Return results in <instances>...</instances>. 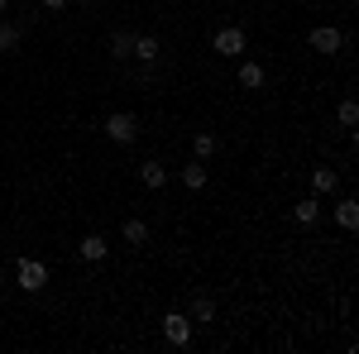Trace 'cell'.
<instances>
[{
  "label": "cell",
  "mask_w": 359,
  "mask_h": 354,
  "mask_svg": "<svg viewBox=\"0 0 359 354\" xmlns=\"http://www.w3.org/2000/svg\"><path fill=\"white\" fill-rule=\"evenodd\" d=\"M5 5H10V0H0V15H5Z\"/></svg>",
  "instance_id": "cell-21"
},
{
  "label": "cell",
  "mask_w": 359,
  "mask_h": 354,
  "mask_svg": "<svg viewBox=\"0 0 359 354\" xmlns=\"http://www.w3.org/2000/svg\"><path fill=\"white\" fill-rule=\"evenodd\" d=\"M311 187H316V191H335V187H340L335 168H316V172H311Z\"/></svg>",
  "instance_id": "cell-13"
},
{
  "label": "cell",
  "mask_w": 359,
  "mask_h": 354,
  "mask_svg": "<svg viewBox=\"0 0 359 354\" xmlns=\"http://www.w3.org/2000/svg\"><path fill=\"white\" fill-rule=\"evenodd\" d=\"M182 187H206V163H201V158H196V163H187L182 168Z\"/></svg>",
  "instance_id": "cell-11"
},
{
  "label": "cell",
  "mask_w": 359,
  "mask_h": 354,
  "mask_svg": "<svg viewBox=\"0 0 359 354\" xmlns=\"http://www.w3.org/2000/svg\"><path fill=\"white\" fill-rule=\"evenodd\" d=\"M335 120H340L345 130H355V125H359V106H355V101H340V110H335Z\"/></svg>",
  "instance_id": "cell-16"
},
{
  "label": "cell",
  "mask_w": 359,
  "mask_h": 354,
  "mask_svg": "<svg viewBox=\"0 0 359 354\" xmlns=\"http://www.w3.org/2000/svg\"><path fill=\"white\" fill-rule=\"evenodd\" d=\"M125 240H130V245H149V225H144V220H125Z\"/></svg>",
  "instance_id": "cell-15"
},
{
  "label": "cell",
  "mask_w": 359,
  "mask_h": 354,
  "mask_svg": "<svg viewBox=\"0 0 359 354\" xmlns=\"http://www.w3.org/2000/svg\"><path fill=\"white\" fill-rule=\"evenodd\" d=\"M62 5H67V0H43V10H62Z\"/></svg>",
  "instance_id": "cell-20"
},
{
  "label": "cell",
  "mask_w": 359,
  "mask_h": 354,
  "mask_svg": "<svg viewBox=\"0 0 359 354\" xmlns=\"http://www.w3.org/2000/svg\"><path fill=\"white\" fill-rule=\"evenodd\" d=\"M77 249H82V259H86V264H101V259H106V249H111V245H106L101 235H86V240H82Z\"/></svg>",
  "instance_id": "cell-7"
},
{
  "label": "cell",
  "mask_w": 359,
  "mask_h": 354,
  "mask_svg": "<svg viewBox=\"0 0 359 354\" xmlns=\"http://www.w3.org/2000/svg\"><path fill=\"white\" fill-rule=\"evenodd\" d=\"M139 182H144L149 191H158L168 182V168L163 163H144V168H139Z\"/></svg>",
  "instance_id": "cell-6"
},
{
  "label": "cell",
  "mask_w": 359,
  "mask_h": 354,
  "mask_svg": "<svg viewBox=\"0 0 359 354\" xmlns=\"http://www.w3.org/2000/svg\"><path fill=\"white\" fill-rule=\"evenodd\" d=\"M163 340L168 345H192V316H182V311H168L163 316Z\"/></svg>",
  "instance_id": "cell-2"
},
{
  "label": "cell",
  "mask_w": 359,
  "mask_h": 354,
  "mask_svg": "<svg viewBox=\"0 0 359 354\" xmlns=\"http://www.w3.org/2000/svg\"><path fill=\"white\" fill-rule=\"evenodd\" d=\"M135 48V34H111V57H130Z\"/></svg>",
  "instance_id": "cell-17"
},
{
  "label": "cell",
  "mask_w": 359,
  "mask_h": 354,
  "mask_svg": "<svg viewBox=\"0 0 359 354\" xmlns=\"http://www.w3.org/2000/svg\"><path fill=\"white\" fill-rule=\"evenodd\" d=\"M10 48H20V29H15V25H0V53H10Z\"/></svg>",
  "instance_id": "cell-18"
},
{
  "label": "cell",
  "mask_w": 359,
  "mask_h": 354,
  "mask_svg": "<svg viewBox=\"0 0 359 354\" xmlns=\"http://www.w3.org/2000/svg\"><path fill=\"white\" fill-rule=\"evenodd\" d=\"M192 149H196V158H211V154H216V135H196Z\"/></svg>",
  "instance_id": "cell-19"
},
{
  "label": "cell",
  "mask_w": 359,
  "mask_h": 354,
  "mask_svg": "<svg viewBox=\"0 0 359 354\" xmlns=\"http://www.w3.org/2000/svg\"><path fill=\"white\" fill-rule=\"evenodd\" d=\"M240 86L259 91V86H264V67H259V62H245V67H240Z\"/></svg>",
  "instance_id": "cell-14"
},
{
  "label": "cell",
  "mask_w": 359,
  "mask_h": 354,
  "mask_svg": "<svg viewBox=\"0 0 359 354\" xmlns=\"http://www.w3.org/2000/svg\"><path fill=\"white\" fill-rule=\"evenodd\" d=\"M106 139H115V144H135L139 139V120L130 115V110H115L111 120H106Z\"/></svg>",
  "instance_id": "cell-1"
},
{
  "label": "cell",
  "mask_w": 359,
  "mask_h": 354,
  "mask_svg": "<svg viewBox=\"0 0 359 354\" xmlns=\"http://www.w3.org/2000/svg\"><path fill=\"white\" fill-rule=\"evenodd\" d=\"M20 287H25V292H43V287H48V268H43L39 259H20Z\"/></svg>",
  "instance_id": "cell-3"
},
{
  "label": "cell",
  "mask_w": 359,
  "mask_h": 354,
  "mask_svg": "<svg viewBox=\"0 0 359 354\" xmlns=\"http://www.w3.org/2000/svg\"><path fill=\"white\" fill-rule=\"evenodd\" d=\"M216 53L221 57H240L245 53V29H221V34H216Z\"/></svg>",
  "instance_id": "cell-5"
},
{
  "label": "cell",
  "mask_w": 359,
  "mask_h": 354,
  "mask_svg": "<svg viewBox=\"0 0 359 354\" xmlns=\"http://www.w3.org/2000/svg\"><path fill=\"white\" fill-rule=\"evenodd\" d=\"M292 216H297V225H311V220L321 216V201H316V196H302V201L292 206Z\"/></svg>",
  "instance_id": "cell-9"
},
{
  "label": "cell",
  "mask_w": 359,
  "mask_h": 354,
  "mask_svg": "<svg viewBox=\"0 0 359 354\" xmlns=\"http://www.w3.org/2000/svg\"><path fill=\"white\" fill-rule=\"evenodd\" d=\"M0 282H5V273H0Z\"/></svg>",
  "instance_id": "cell-22"
},
{
  "label": "cell",
  "mask_w": 359,
  "mask_h": 354,
  "mask_svg": "<svg viewBox=\"0 0 359 354\" xmlns=\"http://www.w3.org/2000/svg\"><path fill=\"white\" fill-rule=\"evenodd\" d=\"M130 57H139V62H154V57H158V39H154V34H144V39H135V48H130Z\"/></svg>",
  "instance_id": "cell-8"
},
{
  "label": "cell",
  "mask_w": 359,
  "mask_h": 354,
  "mask_svg": "<svg viewBox=\"0 0 359 354\" xmlns=\"http://www.w3.org/2000/svg\"><path fill=\"white\" fill-rule=\"evenodd\" d=\"M192 321H206V326H216V301H211V297H196V301H192Z\"/></svg>",
  "instance_id": "cell-12"
},
{
  "label": "cell",
  "mask_w": 359,
  "mask_h": 354,
  "mask_svg": "<svg viewBox=\"0 0 359 354\" xmlns=\"http://www.w3.org/2000/svg\"><path fill=\"white\" fill-rule=\"evenodd\" d=\"M335 220H340L345 230H355V225H359V201H355V196H345V201L335 206Z\"/></svg>",
  "instance_id": "cell-10"
},
{
  "label": "cell",
  "mask_w": 359,
  "mask_h": 354,
  "mask_svg": "<svg viewBox=\"0 0 359 354\" xmlns=\"http://www.w3.org/2000/svg\"><path fill=\"white\" fill-rule=\"evenodd\" d=\"M311 48H316V53H340V48H345V34L331 29V25L311 29Z\"/></svg>",
  "instance_id": "cell-4"
}]
</instances>
